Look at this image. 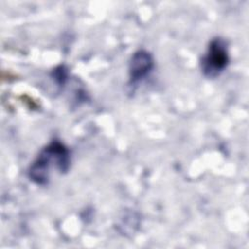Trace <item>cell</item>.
<instances>
[{
  "label": "cell",
  "mask_w": 249,
  "mask_h": 249,
  "mask_svg": "<svg viewBox=\"0 0 249 249\" xmlns=\"http://www.w3.org/2000/svg\"><path fill=\"white\" fill-rule=\"evenodd\" d=\"M229 61L227 42L222 38H215L209 43L208 49L201 59V71L207 78H216L226 69Z\"/></svg>",
  "instance_id": "cell-2"
},
{
  "label": "cell",
  "mask_w": 249,
  "mask_h": 249,
  "mask_svg": "<svg viewBox=\"0 0 249 249\" xmlns=\"http://www.w3.org/2000/svg\"><path fill=\"white\" fill-rule=\"evenodd\" d=\"M70 162L71 157L68 148L60 141L55 140L39 153L29 168L28 176L35 184L46 185L53 170L65 173L69 169Z\"/></svg>",
  "instance_id": "cell-1"
},
{
  "label": "cell",
  "mask_w": 249,
  "mask_h": 249,
  "mask_svg": "<svg viewBox=\"0 0 249 249\" xmlns=\"http://www.w3.org/2000/svg\"><path fill=\"white\" fill-rule=\"evenodd\" d=\"M154 67V59L150 53L144 50L137 51L131 56L129 62V79L136 83L145 78Z\"/></svg>",
  "instance_id": "cell-3"
}]
</instances>
